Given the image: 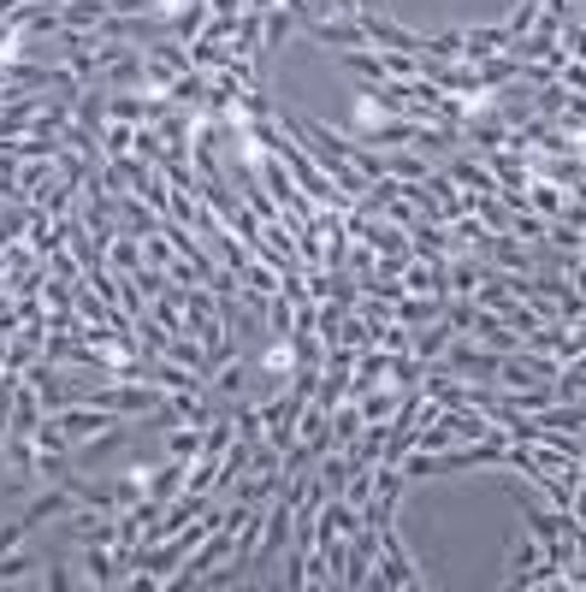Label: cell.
Returning <instances> with one entry per match:
<instances>
[{
	"instance_id": "6da1fadb",
	"label": "cell",
	"mask_w": 586,
	"mask_h": 592,
	"mask_svg": "<svg viewBox=\"0 0 586 592\" xmlns=\"http://www.w3.org/2000/svg\"><path fill=\"white\" fill-rule=\"evenodd\" d=\"M373 586H391V592H409V586H433V574H426L415 557H409L398 521H385L379 528V563H373Z\"/></svg>"
},
{
	"instance_id": "7a4b0ae2",
	"label": "cell",
	"mask_w": 586,
	"mask_h": 592,
	"mask_svg": "<svg viewBox=\"0 0 586 592\" xmlns=\"http://www.w3.org/2000/svg\"><path fill=\"white\" fill-rule=\"evenodd\" d=\"M60 427H65V445H72V450H101V445L119 439V415L95 409V404H65Z\"/></svg>"
},
{
	"instance_id": "3957f363",
	"label": "cell",
	"mask_w": 586,
	"mask_h": 592,
	"mask_svg": "<svg viewBox=\"0 0 586 592\" xmlns=\"http://www.w3.org/2000/svg\"><path fill=\"white\" fill-rule=\"evenodd\" d=\"M433 368L469 379V386H492V379H497V350H486V344H474V338L456 333L451 344H444V356L433 361Z\"/></svg>"
},
{
	"instance_id": "277c9868",
	"label": "cell",
	"mask_w": 586,
	"mask_h": 592,
	"mask_svg": "<svg viewBox=\"0 0 586 592\" xmlns=\"http://www.w3.org/2000/svg\"><path fill=\"white\" fill-rule=\"evenodd\" d=\"M373 563H379V528L356 521V533L343 539V586H373Z\"/></svg>"
},
{
	"instance_id": "5b68a950",
	"label": "cell",
	"mask_w": 586,
	"mask_h": 592,
	"mask_svg": "<svg viewBox=\"0 0 586 592\" xmlns=\"http://www.w3.org/2000/svg\"><path fill=\"white\" fill-rule=\"evenodd\" d=\"M522 172L539 184H557V190H580L586 172H580V154H545V149H522Z\"/></svg>"
},
{
	"instance_id": "8992f818",
	"label": "cell",
	"mask_w": 586,
	"mask_h": 592,
	"mask_svg": "<svg viewBox=\"0 0 586 592\" xmlns=\"http://www.w3.org/2000/svg\"><path fill=\"white\" fill-rule=\"evenodd\" d=\"M398 285H403L409 296H451V278H444V261H426V255H409V261H403Z\"/></svg>"
},
{
	"instance_id": "52a82bcc",
	"label": "cell",
	"mask_w": 586,
	"mask_h": 592,
	"mask_svg": "<svg viewBox=\"0 0 586 592\" xmlns=\"http://www.w3.org/2000/svg\"><path fill=\"white\" fill-rule=\"evenodd\" d=\"M533 569H545V539L522 528V539L510 545V563H504V586L522 592V586L533 581Z\"/></svg>"
},
{
	"instance_id": "ba28073f",
	"label": "cell",
	"mask_w": 586,
	"mask_h": 592,
	"mask_svg": "<svg viewBox=\"0 0 586 592\" xmlns=\"http://www.w3.org/2000/svg\"><path fill=\"white\" fill-rule=\"evenodd\" d=\"M510 54V24H462V65Z\"/></svg>"
},
{
	"instance_id": "9c48e42d",
	"label": "cell",
	"mask_w": 586,
	"mask_h": 592,
	"mask_svg": "<svg viewBox=\"0 0 586 592\" xmlns=\"http://www.w3.org/2000/svg\"><path fill=\"white\" fill-rule=\"evenodd\" d=\"M302 30H308L320 48H332V54H338V48H361V42H368L356 19H302Z\"/></svg>"
},
{
	"instance_id": "30bf717a",
	"label": "cell",
	"mask_w": 586,
	"mask_h": 592,
	"mask_svg": "<svg viewBox=\"0 0 586 592\" xmlns=\"http://www.w3.org/2000/svg\"><path fill=\"white\" fill-rule=\"evenodd\" d=\"M184 480H189V462H161V468H148V474H143V492H148V503H172V498H178L184 492Z\"/></svg>"
},
{
	"instance_id": "8fae6325",
	"label": "cell",
	"mask_w": 586,
	"mask_h": 592,
	"mask_svg": "<svg viewBox=\"0 0 586 592\" xmlns=\"http://www.w3.org/2000/svg\"><path fill=\"white\" fill-rule=\"evenodd\" d=\"M125 563L113 557V545H83V586H119Z\"/></svg>"
},
{
	"instance_id": "7c38bea8",
	"label": "cell",
	"mask_w": 586,
	"mask_h": 592,
	"mask_svg": "<svg viewBox=\"0 0 586 592\" xmlns=\"http://www.w3.org/2000/svg\"><path fill=\"white\" fill-rule=\"evenodd\" d=\"M568 196H580V190H557V184H539V178H527V214H539V220H557Z\"/></svg>"
},
{
	"instance_id": "4fadbf2b",
	"label": "cell",
	"mask_w": 586,
	"mask_h": 592,
	"mask_svg": "<svg viewBox=\"0 0 586 592\" xmlns=\"http://www.w3.org/2000/svg\"><path fill=\"white\" fill-rule=\"evenodd\" d=\"M107 267L119 273V278H131L136 267H143V237H131V232H113V243H107Z\"/></svg>"
},
{
	"instance_id": "5bb4252c",
	"label": "cell",
	"mask_w": 586,
	"mask_h": 592,
	"mask_svg": "<svg viewBox=\"0 0 586 592\" xmlns=\"http://www.w3.org/2000/svg\"><path fill=\"white\" fill-rule=\"evenodd\" d=\"M202 432H208V427L172 421V427H166V457H172V462H196V457H202Z\"/></svg>"
},
{
	"instance_id": "9a60e30c",
	"label": "cell",
	"mask_w": 586,
	"mask_h": 592,
	"mask_svg": "<svg viewBox=\"0 0 586 592\" xmlns=\"http://www.w3.org/2000/svg\"><path fill=\"white\" fill-rule=\"evenodd\" d=\"M101 19H107V0H65V7H60V24L65 30H90V37H95Z\"/></svg>"
},
{
	"instance_id": "2e32d148",
	"label": "cell",
	"mask_w": 586,
	"mask_h": 592,
	"mask_svg": "<svg viewBox=\"0 0 586 592\" xmlns=\"http://www.w3.org/2000/svg\"><path fill=\"white\" fill-rule=\"evenodd\" d=\"M143 474H148V468H125V474L113 480V503H119V510H136V503L148 498L143 492Z\"/></svg>"
},
{
	"instance_id": "e0dca14e",
	"label": "cell",
	"mask_w": 586,
	"mask_h": 592,
	"mask_svg": "<svg viewBox=\"0 0 586 592\" xmlns=\"http://www.w3.org/2000/svg\"><path fill=\"white\" fill-rule=\"evenodd\" d=\"M143 261H148V267H172V261H178V255H172V243H166V232H161V225H154V232L143 237Z\"/></svg>"
},
{
	"instance_id": "ac0fdd59",
	"label": "cell",
	"mask_w": 586,
	"mask_h": 592,
	"mask_svg": "<svg viewBox=\"0 0 586 592\" xmlns=\"http://www.w3.org/2000/svg\"><path fill=\"white\" fill-rule=\"evenodd\" d=\"M497 320H504V326H510V333H515V338H527V333H533V326H539V315H533V308H527V303H510V308H504V315H497Z\"/></svg>"
},
{
	"instance_id": "d6986e66",
	"label": "cell",
	"mask_w": 586,
	"mask_h": 592,
	"mask_svg": "<svg viewBox=\"0 0 586 592\" xmlns=\"http://www.w3.org/2000/svg\"><path fill=\"white\" fill-rule=\"evenodd\" d=\"M48 586H54V592H72V586H83V574L60 563V569H48Z\"/></svg>"
},
{
	"instance_id": "ffe728a7",
	"label": "cell",
	"mask_w": 586,
	"mask_h": 592,
	"mask_svg": "<svg viewBox=\"0 0 586 592\" xmlns=\"http://www.w3.org/2000/svg\"><path fill=\"white\" fill-rule=\"evenodd\" d=\"M178 7H184V0H178Z\"/></svg>"
}]
</instances>
